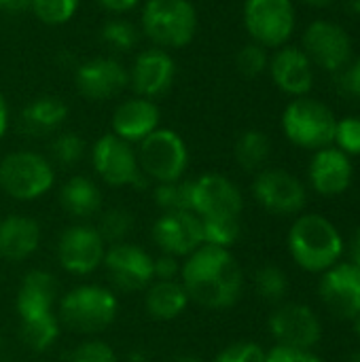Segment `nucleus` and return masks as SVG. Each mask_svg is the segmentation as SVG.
<instances>
[{
    "instance_id": "obj_18",
    "label": "nucleus",
    "mask_w": 360,
    "mask_h": 362,
    "mask_svg": "<svg viewBox=\"0 0 360 362\" xmlns=\"http://www.w3.org/2000/svg\"><path fill=\"white\" fill-rule=\"evenodd\" d=\"M320 299L342 320L360 316V269L354 263H339L327 269L320 280Z\"/></svg>"
},
{
    "instance_id": "obj_47",
    "label": "nucleus",
    "mask_w": 360,
    "mask_h": 362,
    "mask_svg": "<svg viewBox=\"0 0 360 362\" xmlns=\"http://www.w3.org/2000/svg\"><path fill=\"white\" fill-rule=\"evenodd\" d=\"M301 2L308 4V6H314V8H325V6H331L337 0H301Z\"/></svg>"
},
{
    "instance_id": "obj_4",
    "label": "nucleus",
    "mask_w": 360,
    "mask_h": 362,
    "mask_svg": "<svg viewBox=\"0 0 360 362\" xmlns=\"http://www.w3.org/2000/svg\"><path fill=\"white\" fill-rule=\"evenodd\" d=\"M142 32L159 49H180L197 32V11L189 0H146L142 6Z\"/></svg>"
},
{
    "instance_id": "obj_26",
    "label": "nucleus",
    "mask_w": 360,
    "mask_h": 362,
    "mask_svg": "<svg viewBox=\"0 0 360 362\" xmlns=\"http://www.w3.org/2000/svg\"><path fill=\"white\" fill-rule=\"evenodd\" d=\"M144 305L153 318L174 320L187 310L189 295L180 280H153L146 288Z\"/></svg>"
},
{
    "instance_id": "obj_25",
    "label": "nucleus",
    "mask_w": 360,
    "mask_h": 362,
    "mask_svg": "<svg viewBox=\"0 0 360 362\" xmlns=\"http://www.w3.org/2000/svg\"><path fill=\"white\" fill-rule=\"evenodd\" d=\"M68 117V106L57 95H40L21 112V129L28 136H47L57 132Z\"/></svg>"
},
{
    "instance_id": "obj_29",
    "label": "nucleus",
    "mask_w": 360,
    "mask_h": 362,
    "mask_svg": "<svg viewBox=\"0 0 360 362\" xmlns=\"http://www.w3.org/2000/svg\"><path fill=\"white\" fill-rule=\"evenodd\" d=\"M236 161L246 172H261V168L267 163L272 153L269 138L259 129L244 132L236 142Z\"/></svg>"
},
{
    "instance_id": "obj_46",
    "label": "nucleus",
    "mask_w": 360,
    "mask_h": 362,
    "mask_svg": "<svg viewBox=\"0 0 360 362\" xmlns=\"http://www.w3.org/2000/svg\"><path fill=\"white\" fill-rule=\"evenodd\" d=\"M32 0H0V8L4 11H17V8H25L30 6Z\"/></svg>"
},
{
    "instance_id": "obj_52",
    "label": "nucleus",
    "mask_w": 360,
    "mask_h": 362,
    "mask_svg": "<svg viewBox=\"0 0 360 362\" xmlns=\"http://www.w3.org/2000/svg\"><path fill=\"white\" fill-rule=\"evenodd\" d=\"M348 362H360V352H356V354H352V356L348 358Z\"/></svg>"
},
{
    "instance_id": "obj_36",
    "label": "nucleus",
    "mask_w": 360,
    "mask_h": 362,
    "mask_svg": "<svg viewBox=\"0 0 360 362\" xmlns=\"http://www.w3.org/2000/svg\"><path fill=\"white\" fill-rule=\"evenodd\" d=\"M102 40L115 51H129L138 42V30L125 19H110L102 28Z\"/></svg>"
},
{
    "instance_id": "obj_33",
    "label": "nucleus",
    "mask_w": 360,
    "mask_h": 362,
    "mask_svg": "<svg viewBox=\"0 0 360 362\" xmlns=\"http://www.w3.org/2000/svg\"><path fill=\"white\" fill-rule=\"evenodd\" d=\"M255 288H257L261 299L276 303L289 291L286 274L276 265H265V267L257 269V274H255Z\"/></svg>"
},
{
    "instance_id": "obj_53",
    "label": "nucleus",
    "mask_w": 360,
    "mask_h": 362,
    "mask_svg": "<svg viewBox=\"0 0 360 362\" xmlns=\"http://www.w3.org/2000/svg\"><path fill=\"white\" fill-rule=\"evenodd\" d=\"M356 331H359V335H360V316H359V322H356Z\"/></svg>"
},
{
    "instance_id": "obj_11",
    "label": "nucleus",
    "mask_w": 360,
    "mask_h": 362,
    "mask_svg": "<svg viewBox=\"0 0 360 362\" xmlns=\"http://www.w3.org/2000/svg\"><path fill=\"white\" fill-rule=\"evenodd\" d=\"M102 265L112 286L121 293L144 291L155 280L153 257L136 244L121 242L108 246Z\"/></svg>"
},
{
    "instance_id": "obj_49",
    "label": "nucleus",
    "mask_w": 360,
    "mask_h": 362,
    "mask_svg": "<svg viewBox=\"0 0 360 362\" xmlns=\"http://www.w3.org/2000/svg\"><path fill=\"white\" fill-rule=\"evenodd\" d=\"M346 6H348L350 13H354V15L360 17V0H346Z\"/></svg>"
},
{
    "instance_id": "obj_42",
    "label": "nucleus",
    "mask_w": 360,
    "mask_h": 362,
    "mask_svg": "<svg viewBox=\"0 0 360 362\" xmlns=\"http://www.w3.org/2000/svg\"><path fill=\"white\" fill-rule=\"evenodd\" d=\"M153 272L155 280H176L180 278V263L176 257L161 252L157 259H153Z\"/></svg>"
},
{
    "instance_id": "obj_14",
    "label": "nucleus",
    "mask_w": 360,
    "mask_h": 362,
    "mask_svg": "<svg viewBox=\"0 0 360 362\" xmlns=\"http://www.w3.org/2000/svg\"><path fill=\"white\" fill-rule=\"evenodd\" d=\"M255 199L272 214H295L308 202L306 187L284 170H261L252 182Z\"/></svg>"
},
{
    "instance_id": "obj_12",
    "label": "nucleus",
    "mask_w": 360,
    "mask_h": 362,
    "mask_svg": "<svg viewBox=\"0 0 360 362\" xmlns=\"http://www.w3.org/2000/svg\"><path fill=\"white\" fill-rule=\"evenodd\" d=\"M106 255V244L89 225H74L68 227L57 242V261L59 265L74 276L93 274Z\"/></svg>"
},
{
    "instance_id": "obj_22",
    "label": "nucleus",
    "mask_w": 360,
    "mask_h": 362,
    "mask_svg": "<svg viewBox=\"0 0 360 362\" xmlns=\"http://www.w3.org/2000/svg\"><path fill=\"white\" fill-rule=\"evenodd\" d=\"M310 182L316 193L335 197L348 191L352 182V161L346 153L335 146L316 151L310 163Z\"/></svg>"
},
{
    "instance_id": "obj_38",
    "label": "nucleus",
    "mask_w": 360,
    "mask_h": 362,
    "mask_svg": "<svg viewBox=\"0 0 360 362\" xmlns=\"http://www.w3.org/2000/svg\"><path fill=\"white\" fill-rule=\"evenodd\" d=\"M337 148L346 153L348 157L360 155V119L359 117H346L337 121L335 127V140Z\"/></svg>"
},
{
    "instance_id": "obj_37",
    "label": "nucleus",
    "mask_w": 360,
    "mask_h": 362,
    "mask_svg": "<svg viewBox=\"0 0 360 362\" xmlns=\"http://www.w3.org/2000/svg\"><path fill=\"white\" fill-rule=\"evenodd\" d=\"M236 64H238V70L252 78V76H259L267 70L269 66V55H267V49L257 45V42H248L244 45L240 51H238V57H236Z\"/></svg>"
},
{
    "instance_id": "obj_13",
    "label": "nucleus",
    "mask_w": 360,
    "mask_h": 362,
    "mask_svg": "<svg viewBox=\"0 0 360 362\" xmlns=\"http://www.w3.org/2000/svg\"><path fill=\"white\" fill-rule=\"evenodd\" d=\"M244 199L233 180L223 174H202L193 180L191 189V212L199 218L210 216H240Z\"/></svg>"
},
{
    "instance_id": "obj_9",
    "label": "nucleus",
    "mask_w": 360,
    "mask_h": 362,
    "mask_svg": "<svg viewBox=\"0 0 360 362\" xmlns=\"http://www.w3.org/2000/svg\"><path fill=\"white\" fill-rule=\"evenodd\" d=\"M95 174L110 187H146L149 178L142 174L134 146L119 136L104 134L91 148Z\"/></svg>"
},
{
    "instance_id": "obj_28",
    "label": "nucleus",
    "mask_w": 360,
    "mask_h": 362,
    "mask_svg": "<svg viewBox=\"0 0 360 362\" xmlns=\"http://www.w3.org/2000/svg\"><path fill=\"white\" fill-rule=\"evenodd\" d=\"M19 320H21V329H19L21 339L34 352L49 350L59 337V325L62 322L53 312L32 314V316H23Z\"/></svg>"
},
{
    "instance_id": "obj_35",
    "label": "nucleus",
    "mask_w": 360,
    "mask_h": 362,
    "mask_svg": "<svg viewBox=\"0 0 360 362\" xmlns=\"http://www.w3.org/2000/svg\"><path fill=\"white\" fill-rule=\"evenodd\" d=\"M79 2L81 0H32L30 6L42 23L62 25L74 17Z\"/></svg>"
},
{
    "instance_id": "obj_17",
    "label": "nucleus",
    "mask_w": 360,
    "mask_h": 362,
    "mask_svg": "<svg viewBox=\"0 0 360 362\" xmlns=\"http://www.w3.org/2000/svg\"><path fill=\"white\" fill-rule=\"evenodd\" d=\"M269 331L278 346L312 350L323 335L320 320L308 305L289 303L276 310L269 318Z\"/></svg>"
},
{
    "instance_id": "obj_45",
    "label": "nucleus",
    "mask_w": 360,
    "mask_h": 362,
    "mask_svg": "<svg viewBox=\"0 0 360 362\" xmlns=\"http://www.w3.org/2000/svg\"><path fill=\"white\" fill-rule=\"evenodd\" d=\"M6 127H8V106H6V100L0 91V138L6 134Z\"/></svg>"
},
{
    "instance_id": "obj_15",
    "label": "nucleus",
    "mask_w": 360,
    "mask_h": 362,
    "mask_svg": "<svg viewBox=\"0 0 360 362\" xmlns=\"http://www.w3.org/2000/svg\"><path fill=\"white\" fill-rule=\"evenodd\" d=\"M127 74L129 87L136 91V95L155 100L172 89L176 78V62L170 51L151 47L136 55Z\"/></svg>"
},
{
    "instance_id": "obj_8",
    "label": "nucleus",
    "mask_w": 360,
    "mask_h": 362,
    "mask_svg": "<svg viewBox=\"0 0 360 362\" xmlns=\"http://www.w3.org/2000/svg\"><path fill=\"white\" fill-rule=\"evenodd\" d=\"M297 15L293 0H246L244 25L252 42L265 49H280L295 32Z\"/></svg>"
},
{
    "instance_id": "obj_2",
    "label": "nucleus",
    "mask_w": 360,
    "mask_h": 362,
    "mask_svg": "<svg viewBox=\"0 0 360 362\" xmlns=\"http://www.w3.org/2000/svg\"><path fill=\"white\" fill-rule=\"evenodd\" d=\"M289 250L306 272H327L344 255V240L325 216L303 214L289 231Z\"/></svg>"
},
{
    "instance_id": "obj_34",
    "label": "nucleus",
    "mask_w": 360,
    "mask_h": 362,
    "mask_svg": "<svg viewBox=\"0 0 360 362\" xmlns=\"http://www.w3.org/2000/svg\"><path fill=\"white\" fill-rule=\"evenodd\" d=\"M51 159L59 165H76L85 155V140L74 132H62L51 140Z\"/></svg>"
},
{
    "instance_id": "obj_32",
    "label": "nucleus",
    "mask_w": 360,
    "mask_h": 362,
    "mask_svg": "<svg viewBox=\"0 0 360 362\" xmlns=\"http://www.w3.org/2000/svg\"><path fill=\"white\" fill-rule=\"evenodd\" d=\"M191 189H193V180H185V178L172 182H159L153 197L163 212H185L191 210Z\"/></svg>"
},
{
    "instance_id": "obj_23",
    "label": "nucleus",
    "mask_w": 360,
    "mask_h": 362,
    "mask_svg": "<svg viewBox=\"0 0 360 362\" xmlns=\"http://www.w3.org/2000/svg\"><path fill=\"white\" fill-rule=\"evenodd\" d=\"M40 246V225L23 214H11L0 221V259L23 261Z\"/></svg>"
},
{
    "instance_id": "obj_21",
    "label": "nucleus",
    "mask_w": 360,
    "mask_h": 362,
    "mask_svg": "<svg viewBox=\"0 0 360 362\" xmlns=\"http://www.w3.org/2000/svg\"><path fill=\"white\" fill-rule=\"evenodd\" d=\"M161 121V110L155 100L149 98H127L112 112V134L129 144H140L151 136Z\"/></svg>"
},
{
    "instance_id": "obj_40",
    "label": "nucleus",
    "mask_w": 360,
    "mask_h": 362,
    "mask_svg": "<svg viewBox=\"0 0 360 362\" xmlns=\"http://www.w3.org/2000/svg\"><path fill=\"white\" fill-rule=\"evenodd\" d=\"M70 362H119V358L108 344L91 339L76 346V350L70 356Z\"/></svg>"
},
{
    "instance_id": "obj_1",
    "label": "nucleus",
    "mask_w": 360,
    "mask_h": 362,
    "mask_svg": "<svg viewBox=\"0 0 360 362\" xmlns=\"http://www.w3.org/2000/svg\"><path fill=\"white\" fill-rule=\"evenodd\" d=\"M180 282L189 301L208 310H225L238 303L244 276L229 248L202 244L180 265Z\"/></svg>"
},
{
    "instance_id": "obj_39",
    "label": "nucleus",
    "mask_w": 360,
    "mask_h": 362,
    "mask_svg": "<svg viewBox=\"0 0 360 362\" xmlns=\"http://www.w3.org/2000/svg\"><path fill=\"white\" fill-rule=\"evenodd\" d=\"M214 362H265V350L255 341H238L221 350Z\"/></svg>"
},
{
    "instance_id": "obj_3",
    "label": "nucleus",
    "mask_w": 360,
    "mask_h": 362,
    "mask_svg": "<svg viewBox=\"0 0 360 362\" xmlns=\"http://www.w3.org/2000/svg\"><path fill=\"white\" fill-rule=\"evenodd\" d=\"M119 312L115 293L100 284H81L66 293L59 301V322L85 335L106 331Z\"/></svg>"
},
{
    "instance_id": "obj_27",
    "label": "nucleus",
    "mask_w": 360,
    "mask_h": 362,
    "mask_svg": "<svg viewBox=\"0 0 360 362\" xmlns=\"http://www.w3.org/2000/svg\"><path fill=\"white\" fill-rule=\"evenodd\" d=\"M62 208L76 218H89L102 210V191L87 176H72L59 191Z\"/></svg>"
},
{
    "instance_id": "obj_41",
    "label": "nucleus",
    "mask_w": 360,
    "mask_h": 362,
    "mask_svg": "<svg viewBox=\"0 0 360 362\" xmlns=\"http://www.w3.org/2000/svg\"><path fill=\"white\" fill-rule=\"evenodd\" d=\"M265 362H323L312 350H299L289 346H274L265 352Z\"/></svg>"
},
{
    "instance_id": "obj_50",
    "label": "nucleus",
    "mask_w": 360,
    "mask_h": 362,
    "mask_svg": "<svg viewBox=\"0 0 360 362\" xmlns=\"http://www.w3.org/2000/svg\"><path fill=\"white\" fill-rule=\"evenodd\" d=\"M174 362H204V361H202V358H197V356H193V354H182V356L174 358Z\"/></svg>"
},
{
    "instance_id": "obj_16",
    "label": "nucleus",
    "mask_w": 360,
    "mask_h": 362,
    "mask_svg": "<svg viewBox=\"0 0 360 362\" xmlns=\"http://www.w3.org/2000/svg\"><path fill=\"white\" fill-rule=\"evenodd\" d=\"M153 240L163 255L189 257L204 244L202 218L191 212H163L153 225Z\"/></svg>"
},
{
    "instance_id": "obj_20",
    "label": "nucleus",
    "mask_w": 360,
    "mask_h": 362,
    "mask_svg": "<svg viewBox=\"0 0 360 362\" xmlns=\"http://www.w3.org/2000/svg\"><path fill=\"white\" fill-rule=\"evenodd\" d=\"M267 70L274 85L293 98L308 95L314 87V64L299 47H280L274 57H269Z\"/></svg>"
},
{
    "instance_id": "obj_6",
    "label": "nucleus",
    "mask_w": 360,
    "mask_h": 362,
    "mask_svg": "<svg viewBox=\"0 0 360 362\" xmlns=\"http://www.w3.org/2000/svg\"><path fill=\"white\" fill-rule=\"evenodd\" d=\"M53 163L34 151H15L0 161V187L17 202H32L51 191Z\"/></svg>"
},
{
    "instance_id": "obj_44",
    "label": "nucleus",
    "mask_w": 360,
    "mask_h": 362,
    "mask_svg": "<svg viewBox=\"0 0 360 362\" xmlns=\"http://www.w3.org/2000/svg\"><path fill=\"white\" fill-rule=\"evenodd\" d=\"M346 81H348V89L360 98V57L350 66L348 74H346Z\"/></svg>"
},
{
    "instance_id": "obj_30",
    "label": "nucleus",
    "mask_w": 360,
    "mask_h": 362,
    "mask_svg": "<svg viewBox=\"0 0 360 362\" xmlns=\"http://www.w3.org/2000/svg\"><path fill=\"white\" fill-rule=\"evenodd\" d=\"M132 227H134V216L125 208H110V210L100 212L95 231L100 233L106 246H112V244L125 242Z\"/></svg>"
},
{
    "instance_id": "obj_31",
    "label": "nucleus",
    "mask_w": 360,
    "mask_h": 362,
    "mask_svg": "<svg viewBox=\"0 0 360 362\" xmlns=\"http://www.w3.org/2000/svg\"><path fill=\"white\" fill-rule=\"evenodd\" d=\"M240 233H242L240 216H210V218H202L204 244L229 248L231 244L238 242Z\"/></svg>"
},
{
    "instance_id": "obj_10",
    "label": "nucleus",
    "mask_w": 360,
    "mask_h": 362,
    "mask_svg": "<svg viewBox=\"0 0 360 362\" xmlns=\"http://www.w3.org/2000/svg\"><path fill=\"white\" fill-rule=\"evenodd\" d=\"M301 49L314 66L327 72H337L348 66L352 57V38L344 25L318 19L306 28Z\"/></svg>"
},
{
    "instance_id": "obj_51",
    "label": "nucleus",
    "mask_w": 360,
    "mask_h": 362,
    "mask_svg": "<svg viewBox=\"0 0 360 362\" xmlns=\"http://www.w3.org/2000/svg\"><path fill=\"white\" fill-rule=\"evenodd\" d=\"M127 362H146V356H144L142 352H132Z\"/></svg>"
},
{
    "instance_id": "obj_48",
    "label": "nucleus",
    "mask_w": 360,
    "mask_h": 362,
    "mask_svg": "<svg viewBox=\"0 0 360 362\" xmlns=\"http://www.w3.org/2000/svg\"><path fill=\"white\" fill-rule=\"evenodd\" d=\"M352 261H354V265L360 269V231L359 235H356V240H354V248H352Z\"/></svg>"
},
{
    "instance_id": "obj_19",
    "label": "nucleus",
    "mask_w": 360,
    "mask_h": 362,
    "mask_svg": "<svg viewBox=\"0 0 360 362\" xmlns=\"http://www.w3.org/2000/svg\"><path fill=\"white\" fill-rule=\"evenodd\" d=\"M74 81L79 93L93 102L110 100L129 87L127 68L115 57H93L81 64Z\"/></svg>"
},
{
    "instance_id": "obj_5",
    "label": "nucleus",
    "mask_w": 360,
    "mask_h": 362,
    "mask_svg": "<svg viewBox=\"0 0 360 362\" xmlns=\"http://www.w3.org/2000/svg\"><path fill=\"white\" fill-rule=\"evenodd\" d=\"M337 119L333 110L308 95L295 98L282 112V129L286 138L301 146L320 151L333 144Z\"/></svg>"
},
{
    "instance_id": "obj_43",
    "label": "nucleus",
    "mask_w": 360,
    "mask_h": 362,
    "mask_svg": "<svg viewBox=\"0 0 360 362\" xmlns=\"http://www.w3.org/2000/svg\"><path fill=\"white\" fill-rule=\"evenodd\" d=\"M106 11L110 13H127L138 6L140 0H98Z\"/></svg>"
},
{
    "instance_id": "obj_7",
    "label": "nucleus",
    "mask_w": 360,
    "mask_h": 362,
    "mask_svg": "<svg viewBox=\"0 0 360 362\" xmlns=\"http://www.w3.org/2000/svg\"><path fill=\"white\" fill-rule=\"evenodd\" d=\"M136 155L142 174L157 185L180 180L189 165V148L182 136L166 127H157L151 136H146Z\"/></svg>"
},
{
    "instance_id": "obj_24",
    "label": "nucleus",
    "mask_w": 360,
    "mask_h": 362,
    "mask_svg": "<svg viewBox=\"0 0 360 362\" xmlns=\"http://www.w3.org/2000/svg\"><path fill=\"white\" fill-rule=\"evenodd\" d=\"M55 301H57V282L53 274L45 269H32L21 280L15 299V310L19 318L32 314H45V312H53Z\"/></svg>"
}]
</instances>
